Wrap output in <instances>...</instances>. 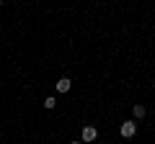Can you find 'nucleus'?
I'll use <instances>...</instances> for the list:
<instances>
[{
	"label": "nucleus",
	"mask_w": 155,
	"mask_h": 144,
	"mask_svg": "<svg viewBox=\"0 0 155 144\" xmlns=\"http://www.w3.org/2000/svg\"><path fill=\"white\" fill-rule=\"evenodd\" d=\"M134 131H137V124H134V121H124V124H122V136H124V139L134 136Z\"/></svg>",
	"instance_id": "obj_1"
},
{
	"label": "nucleus",
	"mask_w": 155,
	"mask_h": 144,
	"mask_svg": "<svg viewBox=\"0 0 155 144\" xmlns=\"http://www.w3.org/2000/svg\"><path fill=\"white\" fill-rule=\"evenodd\" d=\"M70 85H72L70 77H62L60 83H57V93H67V90H70Z\"/></svg>",
	"instance_id": "obj_2"
},
{
	"label": "nucleus",
	"mask_w": 155,
	"mask_h": 144,
	"mask_svg": "<svg viewBox=\"0 0 155 144\" xmlns=\"http://www.w3.org/2000/svg\"><path fill=\"white\" fill-rule=\"evenodd\" d=\"M96 139V129L93 126H85L83 129V142H93Z\"/></svg>",
	"instance_id": "obj_3"
},
{
	"label": "nucleus",
	"mask_w": 155,
	"mask_h": 144,
	"mask_svg": "<svg viewBox=\"0 0 155 144\" xmlns=\"http://www.w3.org/2000/svg\"><path fill=\"white\" fill-rule=\"evenodd\" d=\"M132 113H134V118H142V116H145V105H140V103H137V105L132 108Z\"/></svg>",
	"instance_id": "obj_4"
},
{
	"label": "nucleus",
	"mask_w": 155,
	"mask_h": 144,
	"mask_svg": "<svg viewBox=\"0 0 155 144\" xmlns=\"http://www.w3.org/2000/svg\"><path fill=\"white\" fill-rule=\"evenodd\" d=\"M54 105H57V100H54V98H52V95H49V98L44 100V108H47V111H52V108H54Z\"/></svg>",
	"instance_id": "obj_5"
},
{
	"label": "nucleus",
	"mask_w": 155,
	"mask_h": 144,
	"mask_svg": "<svg viewBox=\"0 0 155 144\" xmlns=\"http://www.w3.org/2000/svg\"><path fill=\"white\" fill-rule=\"evenodd\" d=\"M72 144H78V142H72Z\"/></svg>",
	"instance_id": "obj_6"
}]
</instances>
